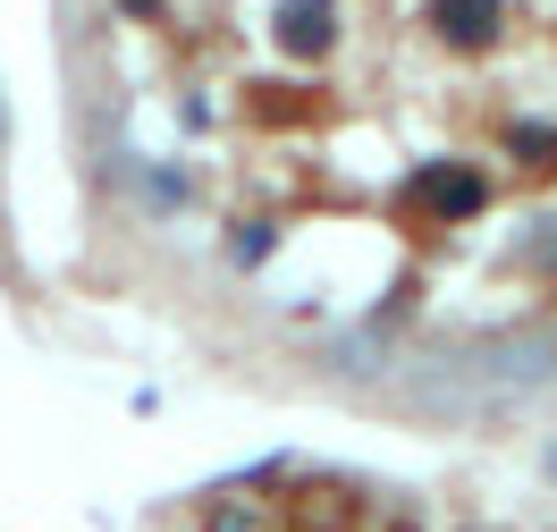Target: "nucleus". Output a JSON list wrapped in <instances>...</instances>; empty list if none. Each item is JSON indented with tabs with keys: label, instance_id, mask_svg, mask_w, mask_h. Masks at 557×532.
I'll return each mask as SVG.
<instances>
[{
	"label": "nucleus",
	"instance_id": "f257e3e1",
	"mask_svg": "<svg viewBox=\"0 0 557 532\" xmlns=\"http://www.w3.org/2000/svg\"><path fill=\"white\" fill-rule=\"evenodd\" d=\"M431 26L465 51H482V42H498V0H431Z\"/></svg>",
	"mask_w": 557,
	"mask_h": 532
},
{
	"label": "nucleus",
	"instance_id": "f03ea898",
	"mask_svg": "<svg viewBox=\"0 0 557 532\" xmlns=\"http://www.w3.org/2000/svg\"><path fill=\"white\" fill-rule=\"evenodd\" d=\"M278 42H287L296 60L330 51V0H287V9H278Z\"/></svg>",
	"mask_w": 557,
	"mask_h": 532
},
{
	"label": "nucleus",
	"instance_id": "7ed1b4c3",
	"mask_svg": "<svg viewBox=\"0 0 557 532\" xmlns=\"http://www.w3.org/2000/svg\"><path fill=\"white\" fill-rule=\"evenodd\" d=\"M127 17H161V0H127Z\"/></svg>",
	"mask_w": 557,
	"mask_h": 532
}]
</instances>
